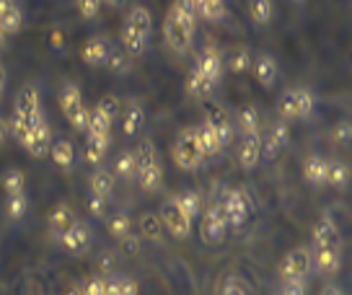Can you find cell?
<instances>
[{
    "label": "cell",
    "instance_id": "1",
    "mask_svg": "<svg viewBox=\"0 0 352 295\" xmlns=\"http://www.w3.org/2000/svg\"><path fill=\"white\" fill-rule=\"evenodd\" d=\"M197 32V11L192 0H174V6L168 8L164 21V42L168 50H174L179 55H184Z\"/></svg>",
    "mask_w": 352,
    "mask_h": 295
},
{
    "label": "cell",
    "instance_id": "2",
    "mask_svg": "<svg viewBox=\"0 0 352 295\" xmlns=\"http://www.w3.org/2000/svg\"><path fill=\"white\" fill-rule=\"evenodd\" d=\"M151 34H153V16L145 6H132L124 23H122V44H124V52L130 57H140L148 52L151 47Z\"/></svg>",
    "mask_w": 352,
    "mask_h": 295
},
{
    "label": "cell",
    "instance_id": "3",
    "mask_svg": "<svg viewBox=\"0 0 352 295\" xmlns=\"http://www.w3.org/2000/svg\"><path fill=\"white\" fill-rule=\"evenodd\" d=\"M135 153V164H138V182L145 192H158L164 184V174H161V161H158V151L151 138L140 140V145L132 151Z\"/></svg>",
    "mask_w": 352,
    "mask_h": 295
},
{
    "label": "cell",
    "instance_id": "4",
    "mask_svg": "<svg viewBox=\"0 0 352 295\" xmlns=\"http://www.w3.org/2000/svg\"><path fill=\"white\" fill-rule=\"evenodd\" d=\"M277 111L285 122L308 120L316 111V94L311 88H287L277 98Z\"/></svg>",
    "mask_w": 352,
    "mask_h": 295
},
{
    "label": "cell",
    "instance_id": "5",
    "mask_svg": "<svg viewBox=\"0 0 352 295\" xmlns=\"http://www.w3.org/2000/svg\"><path fill=\"white\" fill-rule=\"evenodd\" d=\"M171 158L174 164L182 168V171H195L202 166L205 155H202V148H199L197 140V130L195 127H184V130L176 132L174 145H171Z\"/></svg>",
    "mask_w": 352,
    "mask_h": 295
},
{
    "label": "cell",
    "instance_id": "6",
    "mask_svg": "<svg viewBox=\"0 0 352 295\" xmlns=\"http://www.w3.org/2000/svg\"><path fill=\"white\" fill-rule=\"evenodd\" d=\"M60 109H63L67 122H70L78 132H88V117H91V109L86 107L83 94H80V88H78L73 80L63 83V88H60Z\"/></svg>",
    "mask_w": 352,
    "mask_h": 295
},
{
    "label": "cell",
    "instance_id": "7",
    "mask_svg": "<svg viewBox=\"0 0 352 295\" xmlns=\"http://www.w3.org/2000/svg\"><path fill=\"white\" fill-rule=\"evenodd\" d=\"M218 205L223 210V215H226L228 228H241L243 223L249 220V215H252V199L246 197L243 189H228Z\"/></svg>",
    "mask_w": 352,
    "mask_h": 295
},
{
    "label": "cell",
    "instance_id": "8",
    "mask_svg": "<svg viewBox=\"0 0 352 295\" xmlns=\"http://www.w3.org/2000/svg\"><path fill=\"white\" fill-rule=\"evenodd\" d=\"M311 272V246L300 243L296 249L283 256V262L277 267V274L283 283H290V280H306V274Z\"/></svg>",
    "mask_w": 352,
    "mask_h": 295
},
{
    "label": "cell",
    "instance_id": "9",
    "mask_svg": "<svg viewBox=\"0 0 352 295\" xmlns=\"http://www.w3.org/2000/svg\"><path fill=\"white\" fill-rule=\"evenodd\" d=\"M226 230H228V223H226V215H223L218 202L210 205L205 212H199V236L205 243H210V246L220 243L226 239Z\"/></svg>",
    "mask_w": 352,
    "mask_h": 295
},
{
    "label": "cell",
    "instance_id": "10",
    "mask_svg": "<svg viewBox=\"0 0 352 295\" xmlns=\"http://www.w3.org/2000/svg\"><path fill=\"white\" fill-rule=\"evenodd\" d=\"M158 218L164 223V228L174 236V239H187L189 236V228H192V220L179 210V202H176V195L174 197H166V202L161 205V212H158Z\"/></svg>",
    "mask_w": 352,
    "mask_h": 295
},
{
    "label": "cell",
    "instance_id": "11",
    "mask_svg": "<svg viewBox=\"0 0 352 295\" xmlns=\"http://www.w3.org/2000/svg\"><path fill=\"white\" fill-rule=\"evenodd\" d=\"M50 145H52V127H50L47 117L42 114L39 120L34 122V127L29 130V135L23 138L21 148L32 155V158H44V155L50 153Z\"/></svg>",
    "mask_w": 352,
    "mask_h": 295
},
{
    "label": "cell",
    "instance_id": "12",
    "mask_svg": "<svg viewBox=\"0 0 352 295\" xmlns=\"http://www.w3.org/2000/svg\"><path fill=\"white\" fill-rule=\"evenodd\" d=\"M259 140H262V158L275 161L280 151L290 142V124L285 120L272 122L264 132H259Z\"/></svg>",
    "mask_w": 352,
    "mask_h": 295
},
{
    "label": "cell",
    "instance_id": "13",
    "mask_svg": "<svg viewBox=\"0 0 352 295\" xmlns=\"http://www.w3.org/2000/svg\"><path fill=\"white\" fill-rule=\"evenodd\" d=\"M111 52H114V44H111L109 36L94 34V36H88L86 44H83L80 57H83V63H86L88 67H107Z\"/></svg>",
    "mask_w": 352,
    "mask_h": 295
},
{
    "label": "cell",
    "instance_id": "14",
    "mask_svg": "<svg viewBox=\"0 0 352 295\" xmlns=\"http://www.w3.org/2000/svg\"><path fill=\"white\" fill-rule=\"evenodd\" d=\"M342 267V246H311V270L334 277Z\"/></svg>",
    "mask_w": 352,
    "mask_h": 295
},
{
    "label": "cell",
    "instance_id": "15",
    "mask_svg": "<svg viewBox=\"0 0 352 295\" xmlns=\"http://www.w3.org/2000/svg\"><path fill=\"white\" fill-rule=\"evenodd\" d=\"M195 70H197L199 76L210 80L212 86H218L220 78H223V52H220L215 44H208L202 52H199L197 63H195Z\"/></svg>",
    "mask_w": 352,
    "mask_h": 295
},
{
    "label": "cell",
    "instance_id": "16",
    "mask_svg": "<svg viewBox=\"0 0 352 295\" xmlns=\"http://www.w3.org/2000/svg\"><path fill=\"white\" fill-rule=\"evenodd\" d=\"M91 243H94V230H91L88 223H80V220H76V223L60 236V246H63L67 254H86L88 249H91Z\"/></svg>",
    "mask_w": 352,
    "mask_h": 295
},
{
    "label": "cell",
    "instance_id": "17",
    "mask_svg": "<svg viewBox=\"0 0 352 295\" xmlns=\"http://www.w3.org/2000/svg\"><path fill=\"white\" fill-rule=\"evenodd\" d=\"M236 158L243 171H252L262 161V140L259 135H241V142L236 148Z\"/></svg>",
    "mask_w": 352,
    "mask_h": 295
},
{
    "label": "cell",
    "instance_id": "18",
    "mask_svg": "<svg viewBox=\"0 0 352 295\" xmlns=\"http://www.w3.org/2000/svg\"><path fill=\"white\" fill-rule=\"evenodd\" d=\"M252 73L262 88H272L277 83V76H280V65L270 52H262L252 60Z\"/></svg>",
    "mask_w": 352,
    "mask_h": 295
},
{
    "label": "cell",
    "instance_id": "19",
    "mask_svg": "<svg viewBox=\"0 0 352 295\" xmlns=\"http://www.w3.org/2000/svg\"><path fill=\"white\" fill-rule=\"evenodd\" d=\"M143 122H145V111H143V107H140V101L130 98L127 104H122L120 124H122V132H124L127 138H135L138 132L143 130Z\"/></svg>",
    "mask_w": 352,
    "mask_h": 295
},
{
    "label": "cell",
    "instance_id": "20",
    "mask_svg": "<svg viewBox=\"0 0 352 295\" xmlns=\"http://www.w3.org/2000/svg\"><path fill=\"white\" fill-rule=\"evenodd\" d=\"M50 158H52V164L57 166V168H63V171H73L76 168V161H78V151L76 145L67 140V138H57V140H52V145H50Z\"/></svg>",
    "mask_w": 352,
    "mask_h": 295
},
{
    "label": "cell",
    "instance_id": "21",
    "mask_svg": "<svg viewBox=\"0 0 352 295\" xmlns=\"http://www.w3.org/2000/svg\"><path fill=\"white\" fill-rule=\"evenodd\" d=\"M311 246H342V233L337 223L324 215V218L314 226V236H311Z\"/></svg>",
    "mask_w": 352,
    "mask_h": 295
},
{
    "label": "cell",
    "instance_id": "22",
    "mask_svg": "<svg viewBox=\"0 0 352 295\" xmlns=\"http://www.w3.org/2000/svg\"><path fill=\"white\" fill-rule=\"evenodd\" d=\"M23 26V11L16 0H0V32L19 34Z\"/></svg>",
    "mask_w": 352,
    "mask_h": 295
},
{
    "label": "cell",
    "instance_id": "23",
    "mask_svg": "<svg viewBox=\"0 0 352 295\" xmlns=\"http://www.w3.org/2000/svg\"><path fill=\"white\" fill-rule=\"evenodd\" d=\"M76 220H78L76 210L70 208V205H55V208H52V212L47 215V228H50V233H52V236H57V239H60V236H63V233H65V230L70 228Z\"/></svg>",
    "mask_w": 352,
    "mask_h": 295
},
{
    "label": "cell",
    "instance_id": "24",
    "mask_svg": "<svg viewBox=\"0 0 352 295\" xmlns=\"http://www.w3.org/2000/svg\"><path fill=\"white\" fill-rule=\"evenodd\" d=\"M111 138H101V135H86V145H83V158L91 166H101L107 161L109 153Z\"/></svg>",
    "mask_w": 352,
    "mask_h": 295
},
{
    "label": "cell",
    "instance_id": "25",
    "mask_svg": "<svg viewBox=\"0 0 352 295\" xmlns=\"http://www.w3.org/2000/svg\"><path fill=\"white\" fill-rule=\"evenodd\" d=\"M327 166H329V161L324 155H308L306 164H303V179L311 186H327Z\"/></svg>",
    "mask_w": 352,
    "mask_h": 295
},
{
    "label": "cell",
    "instance_id": "26",
    "mask_svg": "<svg viewBox=\"0 0 352 295\" xmlns=\"http://www.w3.org/2000/svg\"><path fill=\"white\" fill-rule=\"evenodd\" d=\"M91 195L94 197H101V199H109L111 192H114V174H111L107 166H96L94 168V174H91Z\"/></svg>",
    "mask_w": 352,
    "mask_h": 295
},
{
    "label": "cell",
    "instance_id": "27",
    "mask_svg": "<svg viewBox=\"0 0 352 295\" xmlns=\"http://www.w3.org/2000/svg\"><path fill=\"white\" fill-rule=\"evenodd\" d=\"M252 52L246 47H236L228 52V57L223 55V67H228L233 76H241V73H249L252 70Z\"/></svg>",
    "mask_w": 352,
    "mask_h": 295
},
{
    "label": "cell",
    "instance_id": "28",
    "mask_svg": "<svg viewBox=\"0 0 352 295\" xmlns=\"http://www.w3.org/2000/svg\"><path fill=\"white\" fill-rule=\"evenodd\" d=\"M236 114H239V130H241V135H259L262 132V117H259V109L254 104H243Z\"/></svg>",
    "mask_w": 352,
    "mask_h": 295
},
{
    "label": "cell",
    "instance_id": "29",
    "mask_svg": "<svg viewBox=\"0 0 352 295\" xmlns=\"http://www.w3.org/2000/svg\"><path fill=\"white\" fill-rule=\"evenodd\" d=\"M104 295H138V285L124 274H104Z\"/></svg>",
    "mask_w": 352,
    "mask_h": 295
},
{
    "label": "cell",
    "instance_id": "30",
    "mask_svg": "<svg viewBox=\"0 0 352 295\" xmlns=\"http://www.w3.org/2000/svg\"><path fill=\"white\" fill-rule=\"evenodd\" d=\"M197 130V140H199V148H202V155L205 158H212V155H218L220 153V142H218V135H215V130L210 127L208 122L202 120L195 127Z\"/></svg>",
    "mask_w": 352,
    "mask_h": 295
},
{
    "label": "cell",
    "instance_id": "31",
    "mask_svg": "<svg viewBox=\"0 0 352 295\" xmlns=\"http://www.w3.org/2000/svg\"><path fill=\"white\" fill-rule=\"evenodd\" d=\"M212 83L210 80H205V78L199 76L197 70L192 67L189 70V76H187V80H184V91H187V96H192V98H210V94H212Z\"/></svg>",
    "mask_w": 352,
    "mask_h": 295
},
{
    "label": "cell",
    "instance_id": "32",
    "mask_svg": "<svg viewBox=\"0 0 352 295\" xmlns=\"http://www.w3.org/2000/svg\"><path fill=\"white\" fill-rule=\"evenodd\" d=\"M195 11H197V19L218 23L226 19V0H199L195 6Z\"/></svg>",
    "mask_w": 352,
    "mask_h": 295
},
{
    "label": "cell",
    "instance_id": "33",
    "mask_svg": "<svg viewBox=\"0 0 352 295\" xmlns=\"http://www.w3.org/2000/svg\"><path fill=\"white\" fill-rule=\"evenodd\" d=\"M249 16L259 26L272 23V19H275V0H249Z\"/></svg>",
    "mask_w": 352,
    "mask_h": 295
},
{
    "label": "cell",
    "instance_id": "34",
    "mask_svg": "<svg viewBox=\"0 0 352 295\" xmlns=\"http://www.w3.org/2000/svg\"><path fill=\"white\" fill-rule=\"evenodd\" d=\"M29 212V197L26 192H19V195H6V215L11 223H19V220L26 218Z\"/></svg>",
    "mask_w": 352,
    "mask_h": 295
},
{
    "label": "cell",
    "instance_id": "35",
    "mask_svg": "<svg viewBox=\"0 0 352 295\" xmlns=\"http://www.w3.org/2000/svg\"><path fill=\"white\" fill-rule=\"evenodd\" d=\"M114 176H120L124 182H135L138 179V164H135V153L132 151H122L114 161Z\"/></svg>",
    "mask_w": 352,
    "mask_h": 295
},
{
    "label": "cell",
    "instance_id": "36",
    "mask_svg": "<svg viewBox=\"0 0 352 295\" xmlns=\"http://www.w3.org/2000/svg\"><path fill=\"white\" fill-rule=\"evenodd\" d=\"M176 202H179V210H182L189 220L199 218V212H202V197H199V192L187 189V192L176 195Z\"/></svg>",
    "mask_w": 352,
    "mask_h": 295
},
{
    "label": "cell",
    "instance_id": "37",
    "mask_svg": "<svg viewBox=\"0 0 352 295\" xmlns=\"http://www.w3.org/2000/svg\"><path fill=\"white\" fill-rule=\"evenodd\" d=\"M347 179H350V168H347V164L344 161H329V166H327V184L337 186V189H344L347 186Z\"/></svg>",
    "mask_w": 352,
    "mask_h": 295
},
{
    "label": "cell",
    "instance_id": "38",
    "mask_svg": "<svg viewBox=\"0 0 352 295\" xmlns=\"http://www.w3.org/2000/svg\"><path fill=\"white\" fill-rule=\"evenodd\" d=\"M111 124L114 122L99 109H91V117H88V135H101V138H111Z\"/></svg>",
    "mask_w": 352,
    "mask_h": 295
},
{
    "label": "cell",
    "instance_id": "39",
    "mask_svg": "<svg viewBox=\"0 0 352 295\" xmlns=\"http://www.w3.org/2000/svg\"><path fill=\"white\" fill-rule=\"evenodd\" d=\"M3 189H6V195L26 192V174H23L21 168H8L3 174Z\"/></svg>",
    "mask_w": 352,
    "mask_h": 295
},
{
    "label": "cell",
    "instance_id": "40",
    "mask_svg": "<svg viewBox=\"0 0 352 295\" xmlns=\"http://www.w3.org/2000/svg\"><path fill=\"white\" fill-rule=\"evenodd\" d=\"M107 70H109L111 76H127L132 70V57L124 50H114L109 63H107Z\"/></svg>",
    "mask_w": 352,
    "mask_h": 295
},
{
    "label": "cell",
    "instance_id": "41",
    "mask_svg": "<svg viewBox=\"0 0 352 295\" xmlns=\"http://www.w3.org/2000/svg\"><path fill=\"white\" fill-rule=\"evenodd\" d=\"M109 233L114 236V239H127L130 236V230H132V220H130V215L127 212H114L109 218Z\"/></svg>",
    "mask_w": 352,
    "mask_h": 295
},
{
    "label": "cell",
    "instance_id": "42",
    "mask_svg": "<svg viewBox=\"0 0 352 295\" xmlns=\"http://www.w3.org/2000/svg\"><path fill=\"white\" fill-rule=\"evenodd\" d=\"M140 228H143L145 239H151V241H158L161 236H164V223H161V218H158V215H153V212L143 215V220H140Z\"/></svg>",
    "mask_w": 352,
    "mask_h": 295
},
{
    "label": "cell",
    "instance_id": "43",
    "mask_svg": "<svg viewBox=\"0 0 352 295\" xmlns=\"http://www.w3.org/2000/svg\"><path fill=\"white\" fill-rule=\"evenodd\" d=\"M96 109L99 111H104V114H107V117H109L111 122L114 120H120V111H122V101L117 96H101L99 98V104H96Z\"/></svg>",
    "mask_w": 352,
    "mask_h": 295
},
{
    "label": "cell",
    "instance_id": "44",
    "mask_svg": "<svg viewBox=\"0 0 352 295\" xmlns=\"http://www.w3.org/2000/svg\"><path fill=\"white\" fill-rule=\"evenodd\" d=\"M101 0H78V13H80V19L83 21H94L101 11Z\"/></svg>",
    "mask_w": 352,
    "mask_h": 295
},
{
    "label": "cell",
    "instance_id": "45",
    "mask_svg": "<svg viewBox=\"0 0 352 295\" xmlns=\"http://www.w3.org/2000/svg\"><path fill=\"white\" fill-rule=\"evenodd\" d=\"M88 215L96 220H104L107 215V199H101V197H88Z\"/></svg>",
    "mask_w": 352,
    "mask_h": 295
},
{
    "label": "cell",
    "instance_id": "46",
    "mask_svg": "<svg viewBox=\"0 0 352 295\" xmlns=\"http://www.w3.org/2000/svg\"><path fill=\"white\" fill-rule=\"evenodd\" d=\"M331 138L337 142H350L352 138V124L350 120H340L337 124H334V130H331Z\"/></svg>",
    "mask_w": 352,
    "mask_h": 295
},
{
    "label": "cell",
    "instance_id": "47",
    "mask_svg": "<svg viewBox=\"0 0 352 295\" xmlns=\"http://www.w3.org/2000/svg\"><path fill=\"white\" fill-rule=\"evenodd\" d=\"M80 295H104V274L91 277V280L80 287Z\"/></svg>",
    "mask_w": 352,
    "mask_h": 295
},
{
    "label": "cell",
    "instance_id": "48",
    "mask_svg": "<svg viewBox=\"0 0 352 295\" xmlns=\"http://www.w3.org/2000/svg\"><path fill=\"white\" fill-rule=\"evenodd\" d=\"M220 295H249L246 293V287H243L241 280H236V277H228L223 287H220Z\"/></svg>",
    "mask_w": 352,
    "mask_h": 295
},
{
    "label": "cell",
    "instance_id": "49",
    "mask_svg": "<svg viewBox=\"0 0 352 295\" xmlns=\"http://www.w3.org/2000/svg\"><path fill=\"white\" fill-rule=\"evenodd\" d=\"M280 295H306V280H290V283H283Z\"/></svg>",
    "mask_w": 352,
    "mask_h": 295
},
{
    "label": "cell",
    "instance_id": "50",
    "mask_svg": "<svg viewBox=\"0 0 352 295\" xmlns=\"http://www.w3.org/2000/svg\"><path fill=\"white\" fill-rule=\"evenodd\" d=\"M11 138V127H8V120L6 117H0V145Z\"/></svg>",
    "mask_w": 352,
    "mask_h": 295
},
{
    "label": "cell",
    "instance_id": "51",
    "mask_svg": "<svg viewBox=\"0 0 352 295\" xmlns=\"http://www.w3.org/2000/svg\"><path fill=\"white\" fill-rule=\"evenodd\" d=\"M321 295H344V293H342L337 285H327V287L321 290Z\"/></svg>",
    "mask_w": 352,
    "mask_h": 295
},
{
    "label": "cell",
    "instance_id": "52",
    "mask_svg": "<svg viewBox=\"0 0 352 295\" xmlns=\"http://www.w3.org/2000/svg\"><path fill=\"white\" fill-rule=\"evenodd\" d=\"M3 94H6V70L0 65V98H3Z\"/></svg>",
    "mask_w": 352,
    "mask_h": 295
},
{
    "label": "cell",
    "instance_id": "53",
    "mask_svg": "<svg viewBox=\"0 0 352 295\" xmlns=\"http://www.w3.org/2000/svg\"><path fill=\"white\" fill-rule=\"evenodd\" d=\"M101 3H107V6H111V8H117V6H122L124 0H101Z\"/></svg>",
    "mask_w": 352,
    "mask_h": 295
},
{
    "label": "cell",
    "instance_id": "54",
    "mask_svg": "<svg viewBox=\"0 0 352 295\" xmlns=\"http://www.w3.org/2000/svg\"><path fill=\"white\" fill-rule=\"evenodd\" d=\"M63 295H80V287H70L67 293H63Z\"/></svg>",
    "mask_w": 352,
    "mask_h": 295
},
{
    "label": "cell",
    "instance_id": "55",
    "mask_svg": "<svg viewBox=\"0 0 352 295\" xmlns=\"http://www.w3.org/2000/svg\"><path fill=\"white\" fill-rule=\"evenodd\" d=\"M3 47H6V34L0 32V52H3Z\"/></svg>",
    "mask_w": 352,
    "mask_h": 295
},
{
    "label": "cell",
    "instance_id": "56",
    "mask_svg": "<svg viewBox=\"0 0 352 295\" xmlns=\"http://www.w3.org/2000/svg\"><path fill=\"white\" fill-rule=\"evenodd\" d=\"M293 3H303V0H293Z\"/></svg>",
    "mask_w": 352,
    "mask_h": 295
}]
</instances>
